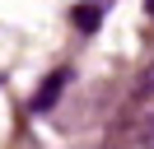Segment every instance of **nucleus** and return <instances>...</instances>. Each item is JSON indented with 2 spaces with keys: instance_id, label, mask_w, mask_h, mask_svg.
I'll return each mask as SVG.
<instances>
[{
  "instance_id": "1",
  "label": "nucleus",
  "mask_w": 154,
  "mask_h": 149,
  "mask_svg": "<svg viewBox=\"0 0 154 149\" xmlns=\"http://www.w3.org/2000/svg\"><path fill=\"white\" fill-rule=\"evenodd\" d=\"M149 112H154V65L135 79L131 98H126V117H149Z\"/></svg>"
},
{
  "instance_id": "4",
  "label": "nucleus",
  "mask_w": 154,
  "mask_h": 149,
  "mask_svg": "<svg viewBox=\"0 0 154 149\" xmlns=\"http://www.w3.org/2000/svg\"><path fill=\"white\" fill-rule=\"evenodd\" d=\"M145 149H154V112L145 117Z\"/></svg>"
},
{
  "instance_id": "2",
  "label": "nucleus",
  "mask_w": 154,
  "mask_h": 149,
  "mask_svg": "<svg viewBox=\"0 0 154 149\" xmlns=\"http://www.w3.org/2000/svg\"><path fill=\"white\" fill-rule=\"evenodd\" d=\"M61 84H66V74H51V84H42V93H38V102H33V107H51V102H56V93H61Z\"/></svg>"
},
{
  "instance_id": "5",
  "label": "nucleus",
  "mask_w": 154,
  "mask_h": 149,
  "mask_svg": "<svg viewBox=\"0 0 154 149\" xmlns=\"http://www.w3.org/2000/svg\"><path fill=\"white\" fill-rule=\"evenodd\" d=\"M149 14H154V0H149Z\"/></svg>"
},
{
  "instance_id": "3",
  "label": "nucleus",
  "mask_w": 154,
  "mask_h": 149,
  "mask_svg": "<svg viewBox=\"0 0 154 149\" xmlns=\"http://www.w3.org/2000/svg\"><path fill=\"white\" fill-rule=\"evenodd\" d=\"M98 14H103V0H89V9H84V5L75 9V23H79V28H98Z\"/></svg>"
}]
</instances>
